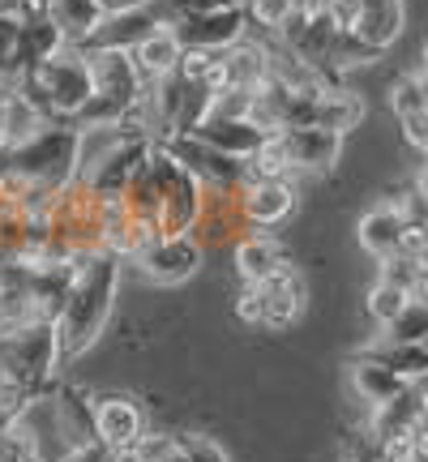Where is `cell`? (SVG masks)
<instances>
[{
	"label": "cell",
	"mask_w": 428,
	"mask_h": 462,
	"mask_svg": "<svg viewBox=\"0 0 428 462\" xmlns=\"http://www.w3.org/2000/svg\"><path fill=\"white\" fill-rule=\"evenodd\" d=\"M120 265L116 257L99 253L78 270V279L69 282L65 291V304L60 313L51 321L56 330V346H60V368L73 364L78 356H86L90 346L103 338L107 321H112V309H116V287H120Z\"/></svg>",
	"instance_id": "6da1fadb"
},
{
	"label": "cell",
	"mask_w": 428,
	"mask_h": 462,
	"mask_svg": "<svg viewBox=\"0 0 428 462\" xmlns=\"http://www.w3.org/2000/svg\"><path fill=\"white\" fill-rule=\"evenodd\" d=\"M86 69H90V103L73 120L78 129L120 125L146 95V78H142V69L133 65V51L86 48Z\"/></svg>",
	"instance_id": "7a4b0ae2"
},
{
	"label": "cell",
	"mask_w": 428,
	"mask_h": 462,
	"mask_svg": "<svg viewBox=\"0 0 428 462\" xmlns=\"http://www.w3.org/2000/svg\"><path fill=\"white\" fill-rule=\"evenodd\" d=\"M22 90H26V95H31V99L39 103L51 120H56V125H65V120L73 125L78 112L90 103L86 48H78V43H60L48 60H39V65L22 78Z\"/></svg>",
	"instance_id": "3957f363"
},
{
	"label": "cell",
	"mask_w": 428,
	"mask_h": 462,
	"mask_svg": "<svg viewBox=\"0 0 428 462\" xmlns=\"http://www.w3.org/2000/svg\"><path fill=\"white\" fill-rule=\"evenodd\" d=\"M146 176H150V189H154V223H159V236L163 240L189 236L201 210V180L163 142H154V150H150Z\"/></svg>",
	"instance_id": "277c9868"
},
{
	"label": "cell",
	"mask_w": 428,
	"mask_h": 462,
	"mask_svg": "<svg viewBox=\"0 0 428 462\" xmlns=\"http://www.w3.org/2000/svg\"><path fill=\"white\" fill-rule=\"evenodd\" d=\"M56 373H60V346H56L51 326H34V330L0 338V377L22 385L26 394L48 390Z\"/></svg>",
	"instance_id": "5b68a950"
},
{
	"label": "cell",
	"mask_w": 428,
	"mask_h": 462,
	"mask_svg": "<svg viewBox=\"0 0 428 462\" xmlns=\"http://www.w3.org/2000/svg\"><path fill=\"white\" fill-rule=\"evenodd\" d=\"M5 163H14L22 176H31L39 189L56 193L60 184H69L78 176V125H51L48 133H39L31 146H22L17 154H9Z\"/></svg>",
	"instance_id": "8992f818"
},
{
	"label": "cell",
	"mask_w": 428,
	"mask_h": 462,
	"mask_svg": "<svg viewBox=\"0 0 428 462\" xmlns=\"http://www.w3.org/2000/svg\"><path fill=\"white\" fill-rule=\"evenodd\" d=\"M189 236L206 253L236 248L245 236H253V223L245 218V206H240V189H210V184H201V210Z\"/></svg>",
	"instance_id": "52a82bcc"
},
{
	"label": "cell",
	"mask_w": 428,
	"mask_h": 462,
	"mask_svg": "<svg viewBox=\"0 0 428 462\" xmlns=\"http://www.w3.org/2000/svg\"><path fill=\"white\" fill-rule=\"evenodd\" d=\"M90 402H95V441L107 454L137 446L150 432L146 407L133 394H99V398H90Z\"/></svg>",
	"instance_id": "ba28073f"
},
{
	"label": "cell",
	"mask_w": 428,
	"mask_h": 462,
	"mask_svg": "<svg viewBox=\"0 0 428 462\" xmlns=\"http://www.w3.org/2000/svg\"><path fill=\"white\" fill-rule=\"evenodd\" d=\"M201 262H206V248L193 236H172V240H154L133 265L159 287H181L198 274Z\"/></svg>",
	"instance_id": "9c48e42d"
},
{
	"label": "cell",
	"mask_w": 428,
	"mask_h": 462,
	"mask_svg": "<svg viewBox=\"0 0 428 462\" xmlns=\"http://www.w3.org/2000/svg\"><path fill=\"white\" fill-rule=\"evenodd\" d=\"M176 159H181L193 176H198L201 184H210V189H240L248 176V159H236V154H223V150L206 146L201 137H172V142H163Z\"/></svg>",
	"instance_id": "30bf717a"
},
{
	"label": "cell",
	"mask_w": 428,
	"mask_h": 462,
	"mask_svg": "<svg viewBox=\"0 0 428 462\" xmlns=\"http://www.w3.org/2000/svg\"><path fill=\"white\" fill-rule=\"evenodd\" d=\"M262 287V304H265V330L270 334H287L304 317V300H309V282L300 274V265L287 257V262L270 274V279L257 282Z\"/></svg>",
	"instance_id": "8fae6325"
},
{
	"label": "cell",
	"mask_w": 428,
	"mask_h": 462,
	"mask_svg": "<svg viewBox=\"0 0 428 462\" xmlns=\"http://www.w3.org/2000/svg\"><path fill=\"white\" fill-rule=\"evenodd\" d=\"M172 31L181 34L184 48L223 51L248 34V14H245V5H219V9H201V14L184 17L181 26H172Z\"/></svg>",
	"instance_id": "7c38bea8"
},
{
	"label": "cell",
	"mask_w": 428,
	"mask_h": 462,
	"mask_svg": "<svg viewBox=\"0 0 428 462\" xmlns=\"http://www.w3.org/2000/svg\"><path fill=\"white\" fill-rule=\"evenodd\" d=\"M240 206H245V218L253 223V231L279 227L296 215L300 193L292 180H262V176H245L240 184Z\"/></svg>",
	"instance_id": "4fadbf2b"
},
{
	"label": "cell",
	"mask_w": 428,
	"mask_h": 462,
	"mask_svg": "<svg viewBox=\"0 0 428 462\" xmlns=\"http://www.w3.org/2000/svg\"><path fill=\"white\" fill-rule=\"evenodd\" d=\"M51 125H56V120H51L22 86L5 90V99H0V159L17 154L22 146H31L34 137L48 133Z\"/></svg>",
	"instance_id": "5bb4252c"
},
{
	"label": "cell",
	"mask_w": 428,
	"mask_h": 462,
	"mask_svg": "<svg viewBox=\"0 0 428 462\" xmlns=\"http://www.w3.org/2000/svg\"><path fill=\"white\" fill-rule=\"evenodd\" d=\"M223 69H228V90H248V95H257L262 86H270V43L262 39H240V43H231L223 48Z\"/></svg>",
	"instance_id": "9a60e30c"
},
{
	"label": "cell",
	"mask_w": 428,
	"mask_h": 462,
	"mask_svg": "<svg viewBox=\"0 0 428 462\" xmlns=\"http://www.w3.org/2000/svg\"><path fill=\"white\" fill-rule=\"evenodd\" d=\"M287 137V154H292V167L300 171H334L339 159H343V133L330 129H283Z\"/></svg>",
	"instance_id": "2e32d148"
},
{
	"label": "cell",
	"mask_w": 428,
	"mask_h": 462,
	"mask_svg": "<svg viewBox=\"0 0 428 462\" xmlns=\"http://www.w3.org/2000/svg\"><path fill=\"white\" fill-rule=\"evenodd\" d=\"M283 262H287V248H283L270 231H253V236H245L240 245L231 248V265H236V279L240 282L270 279Z\"/></svg>",
	"instance_id": "e0dca14e"
},
{
	"label": "cell",
	"mask_w": 428,
	"mask_h": 462,
	"mask_svg": "<svg viewBox=\"0 0 428 462\" xmlns=\"http://www.w3.org/2000/svg\"><path fill=\"white\" fill-rule=\"evenodd\" d=\"M159 22L150 14L146 5L142 9H112V14H103L99 31L90 34V43L86 48H120V51H133L150 31H154Z\"/></svg>",
	"instance_id": "ac0fdd59"
},
{
	"label": "cell",
	"mask_w": 428,
	"mask_h": 462,
	"mask_svg": "<svg viewBox=\"0 0 428 462\" xmlns=\"http://www.w3.org/2000/svg\"><path fill=\"white\" fill-rule=\"evenodd\" d=\"M181 34L172 31V26H154V31L133 48V65L142 69V78L146 82H159V78H172L176 73V65H181Z\"/></svg>",
	"instance_id": "d6986e66"
},
{
	"label": "cell",
	"mask_w": 428,
	"mask_h": 462,
	"mask_svg": "<svg viewBox=\"0 0 428 462\" xmlns=\"http://www.w3.org/2000/svg\"><path fill=\"white\" fill-rule=\"evenodd\" d=\"M403 223H407V218L398 215L390 201H377L368 215H360V248L373 257V262L395 257L398 240H403Z\"/></svg>",
	"instance_id": "ffe728a7"
},
{
	"label": "cell",
	"mask_w": 428,
	"mask_h": 462,
	"mask_svg": "<svg viewBox=\"0 0 428 462\" xmlns=\"http://www.w3.org/2000/svg\"><path fill=\"white\" fill-rule=\"evenodd\" d=\"M390 107H395L398 125H403V142L420 154H428V99L420 95L415 78H403L390 90Z\"/></svg>",
	"instance_id": "44dd1931"
},
{
	"label": "cell",
	"mask_w": 428,
	"mask_h": 462,
	"mask_svg": "<svg viewBox=\"0 0 428 462\" xmlns=\"http://www.w3.org/2000/svg\"><path fill=\"white\" fill-rule=\"evenodd\" d=\"M407 385H412V381H403L395 368L377 364L373 356H360V360L351 364V390H356L360 402H368V411L381 407V402H390V398H398Z\"/></svg>",
	"instance_id": "7402d4cb"
},
{
	"label": "cell",
	"mask_w": 428,
	"mask_h": 462,
	"mask_svg": "<svg viewBox=\"0 0 428 462\" xmlns=\"http://www.w3.org/2000/svg\"><path fill=\"white\" fill-rule=\"evenodd\" d=\"M403 34V0H360V22H356V39L368 48L386 51Z\"/></svg>",
	"instance_id": "603a6c76"
},
{
	"label": "cell",
	"mask_w": 428,
	"mask_h": 462,
	"mask_svg": "<svg viewBox=\"0 0 428 462\" xmlns=\"http://www.w3.org/2000/svg\"><path fill=\"white\" fill-rule=\"evenodd\" d=\"M189 137H201L206 146L223 150V154H236V159H248L253 150L262 146L265 133L253 125V120H206L198 129L189 133Z\"/></svg>",
	"instance_id": "cb8c5ba5"
},
{
	"label": "cell",
	"mask_w": 428,
	"mask_h": 462,
	"mask_svg": "<svg viewBox=\"0 0 428 462\" xmlns=\"http://www.w3.org/2000/svg\"><path fill=\"white\" fill-rule=\"evenodd\" d=\"M103 14H107V9H103L99 0H51V22H56V31L65 34V43H78V48L90 43V34L99 31Z\"/></svg>",
	"instance_id": "d4e9b609"
},
{
	"label": "cell",
	"mask_w": 428,
	"mask_h": 462,
	"mask_svg": "<svg viewBox=\"0 0 428 462\" xmlns=\"http://www.w3.org/2000/svg\"><path fill=\"white\" fill-rule=\"evenodd\" d=\"M364 356H373L377 364L386 368H395L403 381H424L428 377V346L424 343H390V338H381L377 346H368Z\"/></svg>",
	"instance_id": "484cf974"
},
{
	"label": "cell",
	"mask_w": 428,
	"mask_h": 462,
	"mask_svg": "<svg viewBox=\"0 0 428 462\" xmlns=\"http://www.w3.org/2000/svg\"><path fill=\"white\" fill-rule=\"evenodd\" d=\"M407 300H412V291H403V287H398V282H390V279H377L373 287H368V296H364V313L373 317L381 330H390L398 317H403Z\"/></svg>",
	"instance_id": "4316f807"
},
{
	"label": "cell",
	"mask_w": 428,
	"mask_h": 462,
	"mask_svg": "<svg viewBox=\"0 0 428 462\" xmlns=\"http://www.w3.org/2000/svg\"><path fill=\"white\" fill-rule=\"evenodd\" d=\"M245 14L253 31H265L270 39H279L283 26L296 14V0H245Z\"/></svg>",
	"instance_id": "83f0119b"
},
{
	"label": "cell",
	"mask_w": 428,
	"mask_h": 462,
	"mask_svg": "<svg viewBox=\"0 0 428 462\" xmlns=\"http://www.w3.org/2000/svg\"><path fill=\"white\" fill-rule=\"evenodd\" d=\"M231 317L248 326V330H265V304H262V287L257 282H240L231 291Z\"/></svg>",
	"instance_id": "f1b7e54d"
},
{
	"label": "cell",
	"mask_w": 428,
	"mask_h": 462,
	"mask_svg": "<svg viewBox=\"0 0 428 462\" xmlns=\"http://www.w3.org/2000/svg\"><path fill=\"white\" fill-rule=\"evenodd\" d=\"M146 9L154 14L159 26H181L184 17L201 14V9H219V5H214V0H150Z\"/></svg>",
	"instance_id": "f546056e"
},
{
	"label": "cell",
	"mask_w": 428,
	"mask_h": 462,
	"mask_svg": "<svg viewBox=\"0 0 428 462\" xmlns=\"http://www.w3.org/2000/svg\"><path fill=\"white\" fill-rule=\"evenodd\" d=\"M214 60H219V51H210V48H184L181 51V65H176V78H181V82H189V86H201Z\"/></svg>",
	"instance_id": "4dcf8cb0"
},
{
	"label": "cell",
	"mask_w": 428,
	"mask_h": 462,
	"mask_svg": "<svg viewBox=\"0 0 428 462\" xmlns=\"http://www.w3.org/2000/svg\"><path fill=\"white\" fill-rule=\"evenodd\" d=\"M181 446L189 462H228L223 446H214L210 437H201V432H181Z\"/></svg>",
	"instance_id": "1f68e13d"
},
{
	"label": "cell",
	"mask_w": 428,
	"mask_h": 462,
	"mask_svg": "<svg viewBox=\"0 0 428 462\" xmlns=\"http://www.w3.org/2000/svg\"><path fill=\"white\" fill-rule=\"evenodd\" d=\"M14 17H17V22H48V17H51V0H17Z\"/></svg>",
	"instance_id": "d6a6232c"
},
{
	"label": "cell",
	"mask_w": 428,
	"mask_h": 462,
	"mask_svg": "<svg viewBox=\"0 0 428 462\" xmlns=\"http://www.w3.org/2000/svg\"><path fill=\"white\" fill-rule=\"evenodd\" d=\"M60 462H107V449L95 441V446H82V449H73V454H65Z\"/></svg>",
	"instance_id": "836d02e7"
},
{
	"label": "cell",
	"mask_w": 428,
	"mask_h": 462,
	"mask_svg": "<svg viewBox=\"0 0 428 462\" xmlns=\"http://www.w3.org/2000/svg\"><path fill=\"white\" fill-rule=\"evenodd\" d=\"M412 449H415V462H428V424H415Z\"/></svg>",
	"instance_id": "e575fe53"
},
{
	"label": "cell",
	"mask_w": 428,
	"mask_h": 462,
	"mask_svg": "<svg viewBox=\"0 0 428 462\" xmlns=\"http://www.w3.org/2000/svg\"><path fill=\"white\" fill-rule=\"evenodd\" d=\"M415 193H420V198L428 201V163L420 167V176H415Z\"/></svg>",
	"instance_id": "d590c367"
},
{
	"label": "cell",
	"mask_w": 428,
	"mask_h": 462,
	"mask_svg": "<svg viewBox=\"0 0 428 462\" xmlns=\"http://www.w3.org/2000/svg\"><path fill=\"white\" fill-rule=\"evenodd\" d=\"M214 5H245V0H214Z\"/></svg>",
	"instance_id": "8d00e7d4"
},
{
	"label": "cell",
	"mask_w": 428,
	"mask_h": 462,
	"mask_svg": "<svg viewBox=\"0 0 428 462\" xmlns=\"http://www.w3.org/2000/svg\"><path fill=\"white\" fill-rule=\"evenodd\" d=\"M424 69H428V51H424Z\"/></svg>",
	"instance_id": "74e56055"
},
{
	"label": "cell",
	"mask_w": 428,
	"mask_h": 462,
	"mask_svg": "<svg viewBox=\"0 0 428 462\" xmlns=\"http://www.w3.org/2000/svg\"><path fill=\"white\" fill-rule=\"evenodd\" d=\"M99 5H103V9H107V0H99Z\"/></svg>",
	"instance_id": "f35d334b"
},
{
	"label": "cell",
	"mask_w": 428,
	"mask_h": 462,
	"mask_svg": "<svg viewBox=\"0 0 428 462\" xmlns=\"http://www.w3.org/2000/svg\"><path fill=\"white\" fill-rule=\"evenodd\" d=\"M0 99H5V90H0Z\"/></svg>",
	"instance_id": "ab89813d"
},
{
	"label": "cell",
	"mask_w": 428,
	"mask_h": 462,
	"mask_svg": "<svg viewBox=\"0 0 428 462\" xmlns=\"http://www.w3.org/2000/svg\"><path fill=\"white\" fill-rule=\"evenodd\" d=\"M424 163H428V154H424Z\"/></svg>",
	"instance_id": "60d3db41"
},
{
	"label": "cell",
	"mask_w": 428,
	"mask_h": 462,
	"mask_svg": "<svg viewBox=\"0 0 428 462\" xmlns=\"http://www.w3.org/2000/svg\"><path fill=\"white\" fill-rule=\"evenodd\" d=\"M424 346H428V343H424Z\"/></svg>",
	"instance_id": "b9f144b4"
}]
</instances>
